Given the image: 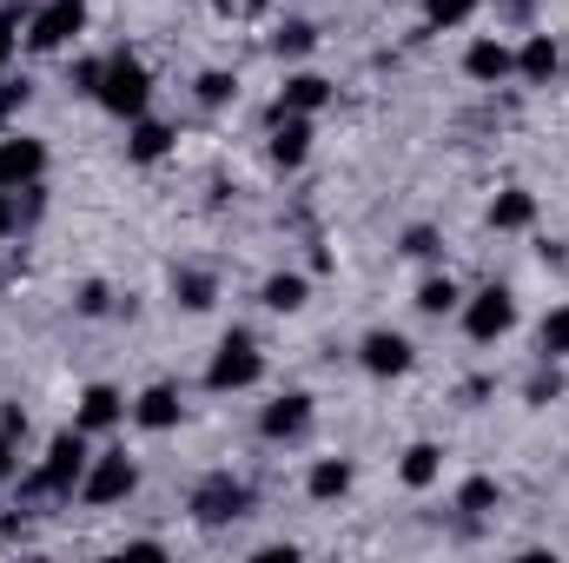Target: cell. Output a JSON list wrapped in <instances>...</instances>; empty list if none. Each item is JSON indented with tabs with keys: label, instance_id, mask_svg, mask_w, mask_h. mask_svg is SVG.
I'll return each mask as SVG.
<instances>
[{
	"label": "cell",
	"instance_id": "cell-3",
	"mask_svg": "<svg viewBox=\"0 0 569 563\" xmlns=\"http://www.w3.org/2000/svg\"><path fill=\"white\" fill-rule=\"evenodd\" d=\"M259 378H266L259 338H252V332H232V338L212 352V372H206V385H212V392H246V385H259Z\"/></svg>",
	"mask_w": 569,
	"mask_h": 563
},
{
	"label": "cell",
	"instance_id": "cell-28",
	"mask_svg": "<svg viewBox=\"0 0 569 563\" xmlns=\"http://www.w3.org/2000/svg\"><path fill=\"white\" fill-rule=\"evenodd\" d=\"M232 100V73H199V107H226Z\"/></svg>",
	"mask_w": 569,
	"mask_h": 563
},
{
	"label": "cell",
	"instance_id": "cell-8",
	"mask_svg": "<svg viewBox=\"0 0 569 563\" xmlns=\"http://www.w3.org/2000/svg\"><path fill=\"white\" fill-rule=\"evenodd\" d=\"M358 365H365L371 378H405V372L418 365V352H411V338H405V332H365Z\"/></svg>",
	"mask_w": 569,
	"mask_h": 563
},
{
	"label": "cell",
	"instance_id": "cell-9",
	"mask_svg": "<svg viewBox=\"0 0 569 563\" xmlns=\"http://www.w3.org/2000/svg\"><path fill=\"white\" fill-rule=\"evenodd\" d=\"M40 172H47V146L27 140V134H0V186H7V192L33 186Z\"/></svg>",
	"mask_w": 569,
	"mask_h": 563
},
{
	"label": "cell",
	"instance_id": "cell-36",
	"mask_svg": "<svg viewBox=\"0 0 569 563\" xmlns=\"http://www.w3.org/2000/svg\"><path fill=\"white\" fill-rule=\"evenodd\" d=\"M219 7H232V0H219Z\"/></svg>",
	"mask_w": 569,
	"mask_h": 563
},
{
	"label": "cell",
	"instance_id": "cell-21",
	"mask_svg": "<svg viewBox=\"0 0 569 563\" xmlns=\"http://www.w3.org/2000/svg\"><path fill=\"white\" fill-rule=\"evenodd\" d=\"M172 292H179V305H186V312H212L219 279H212V273H179V279H172Z\"/></svg>",
	"mask_w": 569,
	"mask_h": 563
},
{
	"label": "cell",
	"instance_id": "cell-23",
	"mask_svg": "<svg viewBox=\"0 0 569 563\" xmlns=\"http://www.w3.org/2000/svg\"><path fill=\"white\" fill-rule=\"evenodd\" d=\"M166 146H172V134H166V127H159V120H133V159H159V152H166Z\"/></svg>",
	"mask_w": 569,
	"mask_h": 563
},
{
	"label": "cell",
	"instance_id": "cell-7",
	"mask_svg": "<svg viewBox=\"0 0 569 563\" xmlns=\"http://www.w3.org/2000/svg\"><path fill=\"white\" fill-rule=\"evenodd\" d=\"M510 325H517V298H510V285H483V292L463 305V332H470L477 345H497Z\"/></svg>",
	"mask_w": 569,
	"mask_h": 563
},
{
	"label": "cell",
	"instance_id": "cell-30",
	"mask_svg": "<svg viewBox=\"0 0 569 563\" xmlns=\"http://www.w3.org/2000/svg\"><path fill=\"white\" fill-rule=\"evenodd\" d=\"M13 47H20V7H0V67L13 60Z\"/></svg>",
	"mask_w": 569,
	"mask_h": 563
},
{
	"label": "cell",
	"instance_id": "cell-17",
	"mask_svg": "<svg viewBox=\"0 0 569 563\" xmlns=\"http://www.w3.org/2000/svg\"><path fill=\"white\" fill-rule=\"evenodd\" d=\"M537 219V199L530 192H497V206H490V226L497 233H523Z\"/></svg>",
	"mask_w": 569,
	"mask_h": 563
},
{
	"label": "cell",
	"instance_id": "cell-27",
	"mask_svg": "<svg viewBox=\"0 0 569 563\" xmlns=\"http://www.w3.org/2000/svg\"><path fill=\"white\" fill-rule=\"evenodd\" d=\"M490 504H497V484H490V477H470V484L457 491V511H490Z\"/></svg>",
	"mask_w": 569,
	"mask_h": 563
},
{
	"label": "cell",
	"instance_id": "cell-15",
	"mask_svg": "<svg viewBox=\"0 0 569 563\" xmlns=\"http://www.w3.org/2000/svg\"><path fill=\"white\" fill-rule=\"evenodd\" d=\"M133 424H140V431H172V424H179V392H172V385H146L140 405H133Z\"/></svg>",
	"mask_w": 569,
	"mask_h": 563
},
{
	"label": "cell",
	"instance_id": "cell-20",
	"mask_svg": "<svg viewBox=\"0 0 569 563\" xmlns=\"http://www.w3.org/2000/svg\"><path fill=\"white\" fill-rule=\"evenodd\" d=\"M437 471H443V451H437V444H411V451H405V484H411V491L437 484Z\"/></svg>",
	"mask_w": 569,
	"mask_h": 563
},
{
	"label": "cell",
	"instance_id": "cell-1",
	"mask_svg": "<svg viewBox=\"0 0 569 563\" xmlns=\"http://www.w3.org/2000/svg\"><path fill=\"white\" fill-rule=\"evenodd\" d=\"M93 100H100L113 120H140L146 100H152V73H146L133 53H113V60L100 67V87H93Z\"/></svg>",
	"mask_w": 569,
	"mask_h": 563
},
{
	"label": "cell",
	"instance_id": "cell-35",
	"mask_svg": "<svg viewBox=\"0 0 569 563\" xmlns=\"http://www.w3.org/2000/svg\"><path fill=\"white\" fill-rule=\"evenodd\" d=\"M7 233H13V192L0 186V239H7Z\"/></svg>",
	"mask_w": 569,
	"mask_h": 563
},
{
	"label": "cell",
	"instance_id": "cell-33",
	"mask_svg": "<svg viewBox=\"0 0 569 563\" xmlns=\"http://www.w3.org/2000/svg\"><path fill=\"white\" fill-rule=\"evenodd\" d=\"M100 67H107V60H80V67H73V87L93 93V87H100Z\"/></svg>",
	"mask_w": 569,
	"mask_h": 563
},
{
	"label": "cell",
	"instance_id": "cell-31",
	"mask_svg": "<svg viewBox=\"0 0 569 563\" xmlns=\"http://www.w3.org/2000/svg\"><path fill=\"white\" fill-rule=\"evenodd\" d=\"M405 253H411V259H430V253H437V233H430V226H411V233H405Z\"/></svg>",
	"mask_w": 569,
	"mask_h": 563
},
{
	"label": "cell",
	"instance_id": "cell-25",
	"mask_svg": "<svg viewBox=\"0 0 569 563\" xmlns=\"http://www.w3.org/2000/svg\"><path fill=\"white\" fill-rule=\"evenodd\" d=\"M543 358H569V305L543 318Z\"/></svg>",
	"mask_w": 569,
	"mask_h": 563
},
{
	"label": "cell",
	"instance_id": "cell-22",
	"mask_svg": "<svg viewBox=\"0 0 569 563\" xmlns=\"http://www.w3.org/2000/svg\"><path fill=\"white\" fill-rule=\"evenodd\" d=\"M463 305V292L450 279H425V292H418V312H430V318H443V312H457Z\"/></svg>",
	"mask_w": 569,
	"mask_h": 563
},
{
	"label": "cell",
	"instance_id": "cell-6",
	"mask_svg": "<svg viewBox=\"0 0 569 563\" xmlns=\"http://www.w3.org/2000/svg\"><path fill=\"white\" fill-rule=\"evenodd\" d=\"M80 27H87V0H47L27 20V47L33 53H60L67 40H80Z\"/></svg>",
	"mask_w": 569,
	"mask_h": 563
},
{
	"label": "cell",
	"instance_id": "cell-32",
	"mask_svg": "<svg viewBox=\"0 0 569 563\" xmlns=\"http://www.w3.org/2000/svg\"><path fill=\"white\" fill-rule=\"evenodd\" d=\"M107 305H113V292H107V285H80V312H87V318H100Z\"/></svg>",
	"mask_w": 569,
	"mask_h": 563
},
{
	"label": "cell",
	"instance_id": "cell-11",
	"mask_svg": "<svg viewBox=\"0 0 569 563\" xmlns=\"http://www.w3.org/2000/svg\"><path fill=\"white\" fill-rule=\"evenodd\" d=\"M463 73H470V80H483V87H497V80H510V73H517V53H510L503 40H470Z\"/></svg>",
	"mask_w": 569,
	"mask_h": 563
},
{
	"label": "cell",
	"instance_id": "cell-19",
	"mask_svg": "<svg viewBox=\"0 0 569 563\" xmlns=\"http://www.w3.org/2000/svg\"><path fill=\"white\" fill-rule=\"evenodd\" d=\"M305 298H311V279L305 273H272L266 279V305L272 312H305Z\"/></svg>",
	"mask_w": 569,
	"mask_h": 563
},
{
	"label": "cell",
	"instance_id": "cell-18",
	"mask_svg": "<svg viewBox=\"0 0 569 563\" xmlns=\"http://www.w3.org/2000/svg\"><path fill=\"white\" fill-rule=\"evenodd\" d=\"M345 491H351V464H345V457H318V464H311V497L331 504V497H345Z\"/></svg>",
	"mask_w": 569,
	"mask_h": 563
},
{
	"label": "cell",
	"instance_id": "cell-5",
	"mask_svg": "<svg viewBox=\"0 0 569 563\" xmlns=\"http://www.w3.org/2000/svg\"><path fill=\"white\" fill-rule=\"evenodd\" d=\"M246 504H252V491L232 477V471H219V477H206L199 491H192V524H206V531H219V524H232V517H246Z\"/></svg>",
	"mask_w": 569,
	"mask_h": 563
},
{
	"label": "cell",
	"instance_id": "cell-29",
	"mask_svg": "<svg viewBox=\"0 0 569 563\" xmlns=\"http://www.w3.org/2000/svg\"><path fill=\"white\" fill-rule=\"evenodd\" d=\"M20 107H27V80H20V87H13V80H0V134L13 127V113H20Z\"/></svg>",
	"mask_w": 569,
	"mask_h": 563
},
{
	"label": "cell",
	"instance_id": "cell-34",
	"mask_svg": "<svg viewBox=\"0 0 569 563\" xmlns=\"http://www.w3.org/2000/svg\"><path fill=\"white\" fill-rule=\"evenodd\" d=\"M7 477H13V437L0 431V484H7Z\"/></svg>",
	"mask_w": 569,
	"mask_h": 563
},
{
	"label": "cell",
	"instance_id": "cell-26",
	"mask_svg": "<svg viewBox=\"0 0 569 563\" xmlns=\"http://www.w3.org/2000/svg\"><path fill=\"white\" fill-rule=\"evenodd\" d=\"M430 27H463L470 13H477V0H425Z\"/></svg>",
	"mask_w": 569,
	"mask_h": 563
},
{
	"label": "cell",
	"instance_id": "cell-14",
	"mask_svg": "<svg viewBox=\"0 0 569 563\" xmlns=\"http://www.w3.org/2000/svg\"><path fill=\"white\" fill-rule=\"evenodd\" d=\"M305 152H311V120L305 113H279V134H272V166H305Z\"/></svg>",
	"mask_w": 569,
	"mask_h": 563
},
{
	"label": "cell",
	"instance_id": "cell-12",
	"mask_svg": "<svg viewBox=\"0 0 569 563\" xmlns=\"http://www.w3.org/2000/svg\"><path fill=\"white\" fill-rule=\"evenodd\" d=\"M331 107V80H318V73H291L284 80V93H279V113H325Z\"/></svg>",
	"mask_w": 569,
	"mask_h": 563
},
{
	"label": "cell",
	"instance_id": "cell-4",
	"mask_svg": "<svg viewBox=\"0 0 569 563\" xmlns=\"http://www.w3.org/2000/svg\"><path fill=\"white\" fill-rule=\"evenodd\" d=\"M133 484H140V464H133L127 451H100V457L87 464V477H80V497H87L93 511H107V504L133 497Z\"/></svg>",
	"mask_w": 569,
	"mask_h": 563
},
{
	"label": "cell",
	"instance_id": "cell-2",
	"mask_svg": "<svg viewBox=\"0 0 569 563\" xmlns=\"http://www.w3.org/2000/svg\"><path fill=\"white\" fill-rule=\"evenodd\" d=\"M80 477H87V431L73 424V431H60V437L47 444V464L27 477V491H33V497H67Z\"/></svg>",
	"mask_w": 569,
	"mask_h": 563
},
{
	"label": "cell",
	"instance_id": "cell-10",
	"mask_svg": "<svg viewBox=\"0 0 569 563\" xmlns=\"http://www.w3.org/2000/svg\"><path fill=\"white\" fill-rule=\"evenodd\" d=\"M259 431H266L272 444L305 437V431H311V398H305V392H284V398H272V405H266V418H259Z\"/></svg>",
	"mask_w": 569,
	"mask_h": 563
},
{
	"label": "cell",
	"instance_id": "cell-24",
	"mask_svg": "<svg viewBox=\"0 0 569 563\" xmlns=\"http://www.w3.org/2000/svg\"><path fill=\"white\" fill-rule=\"evenodd\" d=\"M272 47H279V60H284V53H311V47H318V33H311V20H284L279 33H272Z\"/></svg>",
	"mask_w": 569,
	"mask_h": 563
},
{
	"label": "cell",
	"instance_id": "cell-16",
	"mask_svg": "<svg viewBox=\"0 0 569 563\" xmlns=\"http://www.w3.org/2000/svg\"><path fill=\"white\" fill-rule=\"evenodd\" d=\"M557 67H563V60H557V40H550V33H530V40H523V53H517V73H523V80H537V87H550V80H557Z\"/></svg>",
	"mask_w": 569,
	"mask_h": 563
},
{
	"label": "cell",
	"instance_id": "cell-13",
	"mask_svg": "<svg viewBox=\"0 0 569 563\" xmlns=\"http://www.w3.org/2000/svg\"><path fill=\"white\" fill-rule=\"evenodd\" d=\"M127 418V398L113 392V385H87V398H80V431H113V424Z\"/></svg>",
	"mask_w": 569,
	"mask_h": 563
}]
</instances>
